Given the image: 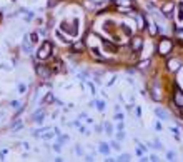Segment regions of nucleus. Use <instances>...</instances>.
Instances as JSON below:
<instances>
[{
	"instance_id": "nucleus-20",
	"label": "nucleus",
	"mask_w": 183,
	"mask_h": 162,
	"mask_svg": "<svg viewBox=\"0 0 183 162\" xmlns=\"http://www.w3.org/2000/svg\"><path fill=\"white\" fill-rule=\"evenodd\" d=\"M136 20H138V29H143V24H145V20H143V17L141 15H136Z\"/></svg>"
},
{
	"instance_id": "nucleus-18",
	"label": "nucleus",
	"mask_w": 183,
	"mask_h": 162,
	"mask_svg": "<svg viewBox=\"0 0 183 162\" xmlns=\"http://www.w3.org/2000/svg\"><path fill=\"white\" fill-rule=\"evenodd\" d=\"M95 107H97L100 112L105 110V102H103V100H95Z\"/></svg>"
},
{
	"instance_id": "nucleus-16",
	"label": "nucleus",
	"mask_w": 183,
	"mask_h": 162,
	"mask_svg": "<svg viewBox=\"0 0 183 162\" xmlns=\"http://www.w3.org/2000/svg\"><path fill=\"white\" fill-rule=\"evenodd\" d=\"M115 4L118 5V7H123V5H127V7H132V2H130V0H115Z\"/></svg>"
},
{
	"instance_id": "nucleus-17",
	"label": "nucleus",
	"mask_w": 183,
	"mask_h": 162,
	"mask_svg": "<svg viewBox=\"0 0 183 162\" xmlns=\"http://www.w3.org/2000/svg\"><path fill=\"white\" fill-rule=\"evenodd\" d=\"M28 40H30V43H37L39 42V35L35 32H32V34H28Z\"/></svg>"
},
{
	"instance_id": "nucleus-28",
	"label": "nucleus",
	"mask_w": 183,
	"mask_h": 162,
	"mask_svg": "<svg viewBox=\"0 0 183 162\" xmlns=\"http://www.w3.org/2000/svg\"><path fill=\"white\" fill-rule=\"evenodd\" d=\"M115 120H118V122H122V120H123V115H122V114H117V115H115Z\"/></svg>"
},
{
	"instance_id": "nucleus-12",
	"label": "nucleus",
	"mask_w": 183,
	"mask_h": 162,
	"mask_svg": "<svg viewBox=\"0 0 183 162\" xmlns=\"http://www.w3.org/2000/svg\"><path fill=\"white\" fill-rule=\"evenodd\" d=\"M155 114H157L162 120H166V119H168V112L163 110V109H160V107H158V109H155Z\"/></svg>"
},
{
	"instance_id": "nucleus-29",
	"label": "nucleus",
	"mask_w": 183,
	"mask_h": 162,
	"mask_svg": "<svg viewBox=\"0 0 183 162\" xmlns=\"http://www.w3.org/2000/svg\"><path fill=\"white\" fill-rule=\"evenodd\" d=\"M117 139H118V141H122V139H125V134L122 132V130H120V132H118V135H117Z\"/></svg>"
},
{
	"instance_id": "nucleus-22",
	"label": "nucleus",
	"mask_w": 183,
	"mask_h": 162,
	"mask_svg": "<svg viewBox=\"0 0 183 162\" xmlns=\"http://www.w3.org/2000/svg\"><path fill=\"white\" fill-rule=\"evenodd\" d=\"M105 130H106V134H110V135H112V134H113V129H112V125L108 124V122H106V124H105Z\"/></svg>"
},
{
	"instance_id": "nucleus-19",
	"label": "nucleus",
	"mask_w": 183,
	"mask_h": 162,
	"mask_svg": "<svg viewBox=\"0 0 183 162\" xmlns=\"http://www.w3.org/2000/svg\"><path fill=\"white\" fill-rule=\"evenodd\" d=\"M148 29H150V35H157L158 27L155 25V24H148Z\"/></svg>"
},
{
	"instance_id": "nucleus-26",
	"label": "nucleus",
	"mask_w": 183,
	"mask_h": 162,
	"mask_svg": "<svg viewBox=\"0 0 183 162\" xmlns=\"http://www.w3.org/2000/svg\"><path fill=\"white\" fill-rule=\"evenodd\" d=\"M53 150H55V152H60V150H62V144H55L53 145Z\"/></svg>"
},
{
	"instance_id": "nucleus-3",
	"label": "nucleus",
	"mask_w": 183,
	"mask_h": 162,
	"mask_svg": "<svg viewBox=\"0 0 183 162\" xmlns=\"http://www.w3.org/2000/svg\"><path fill=\"white\" fill-rule=\"evenodd\" d=\"M35 72H37V75H39L40 79H50V75H52L50 67H47V65H40V64L35 65Z\"/></svg>"
},
{
	"instance_id": "nucleus-30",
	"label": "nucleus",
	"mask_w": 183,
	"mask_h": 162,
	"mask_svg": "<svg viewBox=\"0 0 183 162\" xmlns=\"http://www.w3.org/2000/svg\"><path fill=\"white\" fill-rule=\"evenodd\" d=\"M20 105H22V104H18V102H12V107H13V109H18Z\"/></svg>"
},
{
	"instance_id": "nucleus-15",
	"label": "nucleus",
	"mask_w": 183,
	"mask_h": 162,
	"mask_svg": "<svg viewBox=\"0 0 183 162\" xmlns=\"http://www.w3.org/2000/svg\"><path fill=\"white\" fill-rule=\"evenodd\" d=\"M28 42H30V40H28V35H27V38L23 40V43H22V47H23V50H25L27 54H30V52H32V47L28 45Z\"/></svg>"
},
{
	"instance_id": "nucleus-10",
	"label": "nucleus",
	"mask_w": 183,
	"mask_h": 162,
	"mask_svg": "<svg viewBox=\"0 0 183 162\" xmlns=\"http://www.w3.org/2000/svg\"><path fill=\"white\" fill-rule=\"evenodd\" d=\"M173 9H175V4H173V2H168V4H165L162 7V12L170 17V13H171V10H173Z\"/></svg>"
},
{
	"instance_id": "nucleus-32",
	"label": "nucleus",
	"mask_w": 183,
	"mask_h": 162,
	"mask_svg": "<svg viewBox=\"0 0 183 162\" xmlns=\"http://www.w3.org/2000/svg\"><path fill=\"white\" fill-rule=\"evenodd\" d=\"M166 157H168V159L171 161V159H173V152H168V154H166Z\"/></svg>"
},
{
	"instance_id": "nucleus-8",
	"label": "nucleus",
	"mask_w": 183,
	"mask_h": 162,
	"mask_svg": "<svg viewBox=\"0 0 183 162\" xmlns=\"http://www.w3.org/2000/svg\"><path fill=\"white\" fill-rule=\"evenodd\" d=\"M152 97L153 100H162V94H160V87H158V82H155V85L152 87Z\"/></svg>"
},
{
	"instance_id": "nucleus-23",
	"label": "nucleus",
	"mask_w": 183,
	"mask_h": 162,
	"mask_svg": "<svg viewBox=\"0 0 183 162\" xmlns=\"http://www.w3.org/2000/svg\"><path fill=\"white\" fill-rule=\"evenodd\" d=\"M25 89H27L25 84H18V92H20V94H23V92H25Z\"/></svg>"
},
{
	"instance_id": "nucleus-6",
	"label": "nucleus",
	"mask_w": 183,
	"mask_h": 162,
	"mask_svg": "<svg viewBox=\"0 0 183 162\" xmlns=\"http://www.w3.org/2000/svg\"><path fill=\"white\" fill-rule=\"evenodd\" d=\"M43 117H45V110H43V109H39V110H35L34 114H32V120H35L37 124H42Z\"/></svg>"
},
{
	"instance_id": "nucleus-2",
	"label": "nucleus",
	"mask_w": 183,
	"mask_h": 162,
	"mask_svg": "<svg viewBox=\"0 0 183 162\" xmlns=\"http://www.w3.org/2000/svg\"><path fill=\"white\" fill-rule=\"evenodd\" d=\"M171 49H173V42L166 37L162 38L160 43H158V54H160V55H168L171 52Z\"/></svg>"
},
{
	"instance_id": "nucleus-1",
	"label": "nucleus",
	"mask_w": 183,
	"mask_h": 162,
	"mask_svg": "<svg viewBox=\"0 0 183 162\" xmlns=\"http://www.w3.org/2000/svg\"><path fill=\"white\" fill-rule=\"evenodd\" d=\"M50 55H52V43L45 40V42L40 45L39 52H37V59H39V60H45V59H48Z\"/></svg>"
},
{
	"instance_id": "nucleus-11",
	"label": "nucleus",
	"mask_w": 183,
	"mask_h": 162,
	"mask_svg": "<svg viewBox=\"0 0 183 162\" xmlns=\"http://www.w3.org/2000/svg\"><path fill=\"white\" fill-rule=\"evenodd\" d=\"M85 50V43L83 42H75L72 45V52H77V54H80V52Z\"/></svg>"
},
{
	"instance_id": "nucleus-7",
	"label": "nucleus",
	"mask_w": 183,
	"mask_h": 162,
	"mask_svg": "<svg viewBox=\"0 0 183 162\" xmlns=\"http://www.w3.org/2000/svg\"><path fill=\"white\" fill-rule=\"evenodd\" d=\"M180 64H182V62H180L178 59H171V60H168V70H170V72H176V70H178L180 68Z\"/></svg>"
},
{
	"instance_id": "nucleus-31",
	"label": "nucleus",
	"mask_w": 183,
	"mask_h": 162,
	"mask_svg": "<svg viewBox=\"0 0 183 162\" xmlns=\"http://www.w3.org/2000/svg\"><path fill=\"white\" fill-rule=\"evenodd\" d=\"M178 18H180V20H183V10H182V9H180V13H178Z\"/></svg>"
},
{
	"instance_id": "nucleus-14",
	"label": "nucleus",
	"mask_w": 183,
	"mask_h": 162,
	"mask_svg": "<svg viewBox=\"0 0 183 162\" xmlns=\"http://www.w3.org/2000/svg\"><path fill=\"white\" fill-rule=\"evenodd\" d=\"M103 45H105V49L108 52H117L118 49H117V45H113V43H110L108 40H103Z\"/></svg>"
},
{
	"instance_id": "nucleus-9",
	"label": "nucleus",
	"mask_w": 183,
	"mask_h": 162,
	"mask_svg": "<svg viewBox=\"0 0 183 162\" xmlns=\"http://www.w3.org/2000/svg\"><path fill=\"white\" fill-rule=\"evenodd\" d=\"M60 29L62 30H65V32H67V34H70V35H73V37H75V35H77V27L73 25V27H68V24H62V25H60Z\"/></svg>"
},
{
	"instance_id": "nucleus-27",
	"label": "nucleus",
	"mask_w": 183,
	"mask_h": 162,
	"mask_svg": "<svg viewBox=\"0 0 183 162\" xmlns=\"http://www.w3.org/2000/svg\"><path fill=\"white\" fill-rule=\"evenodd\" d=\"M112 147H113L115 150H120V144H118V142H112Z\"/></svg>"
},
{
	"instance_id": "nucleus-21",
	"label": "nucleus",
	"mask_w": 183,
	"mask_h": 162,
	"mask_svg": "<svg viewBox=\"0 0 183 162\" xmlns=\"http://www.w3.org/2000/svg\"><path fill=\"white\" fill-rule=\"evenodd\" d=\"M150 65V60H143V62H140V64H138V67L140 68H147Z\"/></svg>"
},
{
	"instance_id": "nucleus-25",
	"label": "nucleus",
	"mask_w": 183,
	"mask_h": 162,
	"mask_svg": "<svg viewBox=\"0 0 183 162\" xmlns=\"http://www.w3.org/2000/svg\"><path fill=\"white\" fill-rule=\"evenodd\" d=\"M43 102H53V95H52V94H48L47 97L43 99Z\"/></svg>"
},
{
	"instance_id": "nucleus-13",
	"label": "nucleus",
	"mask_w": 183,
	"mask_h": 162,
	"mask_svg": "<svg viewBox=\"0 0 183 162\" xmlns=\"http://www.w3.org/2000/svg\"><path fill=\"white\" fill-rule=\"evenodd\" d=\"M98 150H100V154H105V155H106V154L110 152V145L105 144V142H102V144L98 145Z\"/></svg>"
},
{
	"instance_id": "nucleus-24",
	"label": "nucleus",
	"mask_w": 183,
	"mask_h": 162,
	"mask_svg": "<svg viewBox=\"0 0 183 162\" xmlns=\"http://www.w3.org/2000/svg\"><path fill=\"white\" fill-rule=\"evenodd\" d=\"M118 161H130V155H128V154H122L118 157Z\"/></svg>"
},
{
	"instance_id": "nucleus-4",
	"label": "nucleus",
	"mask_w": 183,
	"mask_h": 162,
	"mask_svg": "<svg viewBox=\"0 0 183 162\" xmlns=\"http://www.w3.org/2000/svg\"><path fill=\"white\" fill-rule=\"evenodd\" d=\"M173 102H175V105H176V107L183 109V92L178 89V87H176L175 92H173Z\"/></svg>"
},
{
	"instance_id": "nucleus-5",
	"label": "nucleus",
	"mask_w": 183,
	"mask_h": 162,
	"mask_svg": "<svg viewBox=\"0 0 183 162\" xmlns=\"http://www.w3.org/2000/svg\"><path fill=\"white\" fill-rule=\"evenodd\" d=\"M143 47V38L141 37H133L132 38V50L133 52H140Z\"/></svg>"
}]
</instances>
